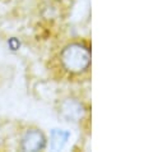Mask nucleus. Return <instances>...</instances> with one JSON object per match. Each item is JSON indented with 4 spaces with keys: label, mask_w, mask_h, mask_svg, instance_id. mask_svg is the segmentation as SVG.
<instances>
[{
    "label": "nucleus",
    "mask_w": 144,
    "mask_h": 152,
    "mask_svg": "<svg viewBox=\"0 0 144 152\" xmlns=\"http://www.w3.org/2000/svg\"><path fill=\"white\" fill-rule=\"evenodd\" d=\"M68 138H69V133L64 132V130L55 129L51 133V147L52 150H60L64 147Z\"/></svg>",
    "instance_id": "4"
},
{
    "label": "nucleus",
    "mask_w": 144,
    "mask_h": 152,
    "mask_svg": "<svg viewBox=\"0 0 144 152\" xmlns=\"http://www.w3.org/2000/svg\"><path fill=\"white\" fill-rule=\"evenodd\" d=\"M60 60L63 66L70 73L84 72L91 63V54L86 46L82 44H70L65 46L61 51Z\"/></svg>",
    "instance_id": "1"
},
{
    "label": "nucleus",
    "mask_w": 144,
    "mask_h": 152,
    "mask_svg": "<svg viewBox=\"0 0 144 152\" xmlns=\"http://www.w3.org/2000/svg\"><path fill=\"white\" fill-rule=\"evenodd\" d=\"M8 45H9V48H10L12 50H14V51H15V50H18V49H19L20 42H19L18 40H17L15 37H12V39H10L9 41H8Z\"/></svg>",
    "instance_id": "5"
},
{
    "label": "nucleus",
    "mask_w": 144,
    "mask_h": 152,
    "mask_svg": "<svg viewBox=\"0 0 144 152\" xmlns=\"http://www.w3.org/2000/svg\"><path fill=\"white\" fill-rule=\"evenodd\" d=\"M60 114L63 118H65L66 120L71 121H77L79 120L83 115V107L78 101H75L73 99H68L64 100L60 104Z\"/></svg>",
    "instance_id": "3"
},
{
    "label": "nucleus",
    "mask_w": 144,
    "mask_h": 152,
    "mask_svg": "<svg viewBox=\"0 0 144 152\" xmlns=\"http://www.w3.org/2000/svg\"><path fill=\"white\" fill-rule=\"evenodd\" d=\"M46 146V137L40 129H28L20 141V148L23 151H41Z\"/></svg>",
    "instance_id": "2"
}]
</instances>
